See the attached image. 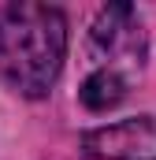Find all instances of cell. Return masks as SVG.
<instances>
[{
  "mask_svg": "<svg viewBox=\"0 0 156 160\" xmlns=\"http://www.w3.org/2000/svg\"><path fill=\"white\" fill-rule=\"evenodd\" d=\"M67 56V19L52 4L0 8V78L22 97H45Z\"/></svg>",
  "mask_w": 156,
  "mask_h": 160,
  "instance_id": "1",
  "label": "cell"
},
{
  "mask_svg": "<svg viewBox=\"0 0 156 160\" xmlns=\"http://www.w3.org/2000/svg\"><path fill=\"white\" fill-rule=\"evenodd\" d=\"M82 153L93 160H156V116H134L85 130Z\"/></svg>",
  "mask_w": 156,
  "mask_h": 160,
  "instance_id": "2",
  "label": "cell"
},
{
  "mask_svg": "<svg viewBox=\"0 0 156 160\" xmlns=\"http://www.w3.org/2000/svg\"><path fill=\"white\" fill-rule=\"evenodd\" d=\"M93 48L100 56H126V60H141L145 52V34H141V22L134 15L130 4H112L97 15L93 22Z\"/></svg>",
  "mask_w": 156,
  "mask_h": 160,
  "instance_id": "3",
  "label": "cell"
},
{
  "mask_svg": "<svg viewBox=\"0 0 156 160\" xmlns=\"http://www.w3.org/2000/svg\"><path fill=\"white\" fill-rule=\"evenodd\" d=\"M123 97H126V78L119 75L115 67H100V71H93L89 78L82 82V101H85V108H93V112L115 108Z\"/></svg>",
  "mask_w": 156,
  "mask_h": 160,
  "instance_id": "4",
  "label": "cell"
}]
</instances>
